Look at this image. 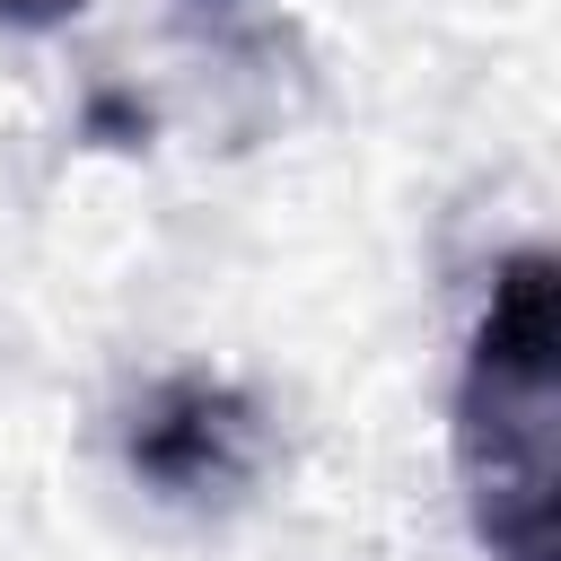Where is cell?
<instances>
[{"instance_id":"obj_1","label":"cell","mask_w":561,"mask_h":561,"mask_svg":"<svg viewBox=\"0 0 561 561\" xmlns=\"http://www.w3.org/2000/svg\"><path fill=\"white\" fill-rule=\"evenodd\" d=\"M456 473L491 561H561V263L517 245L456 377Z\"/></svg>"},{"instance_id":"obj_4","label":"cell","mask_w":561,"mask_h":561,"mask_svg":"<svg viewBox=\"0 0 561 561\" xmlns=\"http://www.w3.org/2000/svg\"><path fill=\"white\" fill-rule=\"evenodd\" d=\"M88 0H0V26H26V35H44V26H61V18H79Z\"/></svg>"},{"instance_id":"obj_3","label":"cell","mask_w":561,"mask_h":561,"mask_svg":"<svg viewBox=\"0 0 561 561\" xmlns=\"http://www.w3.org/2000/svg\"><path fill=\"white\" fill-rule=\"evenodd\" d=\"M88 131H96V140H114V149H123V140H149V114H131V105H123V96H96V105H88Z\"/></svg>"},{"instance_id":"obj_2","label":"cell","mask_w":561,"mask_h":561,"mask_svg":"<svg viewBox=\"0 0 561 561\" xmlns=\"http://www.w3.org/2000/svg\"><path fill=\"white\" fill-rule=\"evenodd\" d=\"M272 456V430H263V403L228 377H158L131 421H123V465L158 491V500H184V508H210V500H237Z\"/></svg>"}]
</instances>
